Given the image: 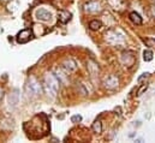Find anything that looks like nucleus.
Listing matches in <instances>:
<instances>
[{
    "label": "nucleus",
    "mask_w": 155,
    "mask_h": 143,
    "mask_svg": "<svg viewBox=\"0 0 155 143\" xmlns=\"http://www.w3.org/2000/svg\"><path fill=\"white\" fill-rule=\"evenodd\" d=\"M59 83H60V81L54 75H52V73H47L46 75V77H45V87H46L47 93L51 94L52 96H55V94L58 93Z\"/></svg>",
    "instance_id": "nucleus-1"
},
{
    "label": "nucleus",
    "mask_w": 155,
    "mask_h": 143,
    "mask_svg": "<svg viewBox=\"0 0 155 143\" xmlns=\"http://www.w3.org/2000/svg\"><path fill=\"white\" fill-rule=\"evenodd\" d=\"M27 90L31 94V95H39L42 91V88H41V84L35 79V78H30V81L28 82L27 84Z\"/></svg>",
    "instance_id": "nucleus-2"
},
{
    "label": "nucleus",
    "mask_w": 155,
    "mask_h": 143,
    "mask_svg": "<svg viewBox=\"0 0 155 143\" xmlns=\"http://www.w3.org/2000/svg\"><path fill=\"white\" fill-rule=\"evenodd\" d=\"M33 35H34V34H33V32H31L30 29H24V30H22V32H19V33L17 34L16 40H17L18 43H27L28 41L31 40Z\"/></svg>",
    "instance_id": "nucleus-3"
},
{
    "label": "nucleus",
    "mask_w": 155,
    "mask_h": 143,
    "mask_svg": "<svg viewBox=\"0 0 155 143\" xmlns=\"http://www.w3.org/2000/svg\"><path fill=\"white\" fill-rule=\"evenodd\" d=\"M119 84V79L117 76H110L105 79V87L107 89H116Z\"/></svg>",
    "instance_id": "nucleus-4"
},
{
    "label": "nucleus",
    "mask_w": 155,
    "mask_h": 143,
    "mask_svg": "<svg viewBox=\"0 0 155 143\" xmlns=\"http://www.w3.org/2000/svg\"><path fill=\"white\" fill-rule=\"evenodd\" d=\"M36 17L41 21H49L52 18V13L45 8H40L36 11Z\"/></svg>",
    "instance_id": "nucleus-5"
},
{
    "label": "nucleus",
    "mask_w": 155,
    "mask_h": 143,
    "mask_svg": "<svg viewBox=\"0 0 155 143\" xmlns=\"http://www.w3.org/2000/svg\"><path fill=\"white\" fill-rule=\"evenodd\" d=\"M85 11L88 12H97L100 11V4L96 1H90L85 5Z\"/></svg>",
    "instance_id": "nucleus-6"
},
{
    "label": "nucleus",
    "mask_w": 155,
    "mask_h": 143,
    "mask_svg": "<svg viewBox=\"0 0 155 143\" xmlns=\"http://www.w3.org/2000/svg\"><path fill=\"white\" fill-rule=\"evenodd\" d=\"M70 19H71V13L70 12H68V11H60L59 12V21L63 24H66Z\"/></svg>",
    "instance_id": "nucleus-7"
},
{
    "label": "nucleus",
    "mask_w": 155,
    "mask_h": 143,
    "mask_svg": "<svg viewBox=\"0 0 155 143\" xmlns=\"http://www.w3.org/2000/svg\"><path fill=\"white\" fill-rule=\"evenodd\" d=\"M129 17H130V19H131V22H132V23H135V24H137V25L142 24V17H141L137 12H135V11H134V12H131Z\"/></svg>",
    "instance_id": "nucleus-8"
},
{
    "label": "nucleus",
    "mask_w": 155,
    "mask_h": 143,
    "mask_svg": "<svg viewBox=\"0 0 155 143\" xmlns=\"http://www.w3.org/2000/svg\"><path fill=\"white\" fill-rule=\"evenodd\" d=\"M101 27H102V23L100 21H97V19H93V21L89 22V28L91 30H99Z\"/></svg>",
    "instance_id": "nucleus-9"
},
{
    "label": "nucleus",
    "mask_w": 155,
    "mask_h": 143,
    "mask_svg": "<svg viewBox=\"0 0 155 143\" xmlns=\"http://www.w3.org/2000/svg\"><path fill=\"white\" fill-rule=\"evenodd\" d=\"M93 131L95 132V134H100L101 131H102V124H101V121L100 120H96L94 124H93Z\"/></svg>",
    "instance_id": "nucleus-10"
},
{
    "label": "nucleus",
    "mask_w": 155,
    "mask_h": 143,
    "mask_svg": "<svg viewBox=\"0 0 155 143\" xmlns=\"http://www.w3.org/2000/svg\"><path fill=\"white\" fill-rule=\"evenodd\" d=\"M143 59H144L146 62H150V60H153V52L149 51V49H146V51L143 52Z\"/></svg>",
    "instance_id": "nucleus-11"
},
{
    "label": "nucleus",
    "mask_w": 155,
    "mask_h": 143,
    "mask_svg": "<svg viewBox=\"0 0 155 143\" xmlns=\"http://www.w3.org/2000/svg\"><path fill=\"white\" fill-rule=\"evenodd\" d=\"M82 120V117L81 115H74L72 118H71V121L72 123H78V121H81Z\"/></svg>",
    "instance_id": "nucleus-12"
},
{
    "label": "nucleus",
    "mask_w": 155,
    "mask_h": 143,
    "mask_svg": "<svg viewBox=\"0 0 155 143\" xmlns=\"http://www.w3.org/2000/svg\"><path fill=\"white\" fill-rule=\"evenodd\" d=\"M148 75H149V73H143L141 77H138V82H141L143 78H147V77H148Z\"/></svg>",
    "instance_id": "nucleus-13"
},
{
    "label": "nucleus",
    "mask_w": 155,
    "mask_h": 143,
    "mask_svg": "<svg viewBox=\"0 0 155 143\" xmlns=\"http://www.w3.org/2000/svg\"><path fill=\"white\" fill-rule=\"evenodd\" d=\"M152 15H153V16L155 17V5L153 6V7H152Z\"/></svg>",
    "instance_id": "nucleus-14"
}]
</instances>
